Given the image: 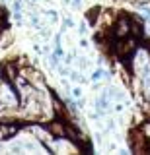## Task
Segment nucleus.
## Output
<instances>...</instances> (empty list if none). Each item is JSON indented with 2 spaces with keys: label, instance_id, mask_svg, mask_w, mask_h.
<instances>
[{
  "label": "nucleus",
  "instance_id": "1",
  "mask_svg": "<svg viewBox=\"0 0 150 155\" xmlns=\"http://www.w3.org/2000/svg\"><path fill=\"white\" fill-rule=\"evenodd\" d=\"M111 48H113V52L117 54L121 60H125L129 64V58L137 52V39H134L133 35L129 37H123V39H115V43L111 45Z\"/></svg>",
  "mask_w": 150,
  "mask_h": 155
},
{
  "label": "nucleus",
  "instance_id": "2",
  "mask_svg": "<svg viewBox=\"0 0 150 155\" xmlns=\"http://www.w3.org/2000/svg\"><path fill=\"white\" fill-rule=\"evenodd\" d=\"M148 142L150 140L140 128H133L129 132V147L134 153H148Z\"/></svg>",
  "mask_w": 150,
  "mask_h": 155
},
{
  "label": "nucleus",
  "instance_id": "3",
  "mask_svg": "<svg viewBox=\"0 0 150 155\" xmlns=\"http://www.w3.org/2000/svg\"><path fill=\"white\" fill-rule=\"evenodd\" d=\"M111 35H113V39L129 37V35H131V18L121 16L117 21L113 23V27H111Z\"/></svg>",
  "mask_w": 150,
  "mask_h": 155
},
{
  "label": "nucleus",
  "instance_id": "4",
  "mask_svg": "<svg viewBox=\"0 0 150 155\" xmlns=\"http://www.w3.org/2000/svg\"><path fill=\"white\" fill-rule=\"evenodd\" d=\"M18 74H20V70H18V64L12 60L4 62L2 66H0V76H2V81H8V84L14 85V81H16Z\"/></svg>",
  "mask_w": 150,
  "mask_h": 155
},
{
  "label": "nucleus",
  "instance_id": "5",
  "mask_svg": "<svg viewBox=\"0 0 150 155\" xmlns=\"http://www.w3.org/2000/svg\"><path fill=\"white\" fill-rule=\"evenodd\" d=\"M45 128H47L51 138H59V140L66 138V122L65 120H51V122L45 124Z\"/></svg>",
  "mask_w": 150,
  "mask_h": 155
},
{
  "label": "nucleus",
  "instance_id": "6",
  "mask_svg": "<svg viewBox=\"0 0 150 155\" xmlns=\"http://www.w3.org/2000/svg\"><path fill=\"white\" fill-rule=\"evenodd\" d=\"M22 126L16 124V122H0V142H8L10 138H14L18 132H20Z\"/></svg>",
  "mask_w": 150,
  "mask_h": 155
},
{
  "label": "nucleus",
  "instance_id": "7",
  "mask_svg": "<svg viewBox=\"0 0 150 155\" xmlns=\"http://www.w3.org/2000/svg\"><path fill=\"white\" fill-rule=\"evenodd\" d=\"M99 6H94L88 10V14H86V21H88V25H96V21L99 19Z\"/></svg>",
  "mask_w": 150,
  "mask_h": 155
},
{
  "label": "nucleus",
  "instance_id": "8",
  "mask_svg": "<svg viewBox=\"0 0 150 155\" xmlns=\"http://www.w3.org/2000/svg\"><path fill=\"white\" fill-rule=\"evenodd\" d=\"M96 109L98 110H101V113H105V110L109 109V99L107 97H98V99H96Z\"/></svg>",
  "mask_w": 150,
  "mask_h": 155
},
{
  "label": "nucleus",
  "instance_id": "9",
  "mask_svg": "<svg viewBox=\"0 0 150 155\" xmlns=\"http://www.w3.org/2000/svg\"><path fill=\"white\" fill-rule=\"evenodd\" d=\"M101 78H107V72L101 70V68H98V70L92 72V81H99Z\"/></svg>",
  "mask_w": 150,
  "mask_h": 155
},
{
  "label": "nucleus",
  "instance_id": "10",
  "mask_svg": "<svg viewBox=\"0 0 150 155\" xmlns=\"http://www.w3.org/2000/svg\"><path fill=\"white\" fill-rule=\"evenodd\" d=\"M78 66H80V70H88V68H90L88 58H86V56H78Z\"/></svg>",
  "mask_w": 150,
  "mask_h": 155
},
{
  "label": "nucleus",
  "instance_id": "11",
  "mask_svg": "<svg viewBox=\"0 0 150 155\" xmlns=\"http://www.w3.org/2000/svg\"><path fill=\"white\" fill-rule=\"evenodd\" d=\"M10 151L12 153H22V151H26V149H23V143H10Z\"/></svg>",
  "mask_w": 150,
  "mask_h": 155
},
{
  "label": "nucleus",
  "instance_id": "12",
  "mask_svg": "<svg viewBox=\"0 0 150 155\" xmlns=\"http://www.w3.org/2000/svg\"><path fill=\"white\" fill-rule=\"evenodd\" d=\"M45 14H47V18H49L51 23H57V21H59V16H57L55 10H49V12H45Z\"/></svg>",
  "mask_w": 150,
  "mask_h": 155
},
{
  "label": "nucleus",
  "instance_id": "13",
  "mask_svg": "<svg viewBox=\"0 0 150 155\" xmlns=\"http://www.w3.org/2000/svg\"><path fill=\"white\" fill-rule=\"evenodd\" d=\"M78 33H80V35H86V33H88V21H82V23H80Z\"/></svg>",
  "mask_w": 150,
  "mask_h": 155
},
{
  "label": "nucleus",
  "instance_id": "14",
  "mask_svg": "<svg viewBox=\"0 0 150 155\" xmlns=\"http://www.w3.org/2000/svg\"><path fill=\"white\" fill-rule=\"evenodd\" d=\"M72 97H74V99H80V97H82V89H80V87H74V89H72Z\"/></svg>",
  "mask_w": 150,
  "mask_h": 155
},
{
  "label": "nucleus",
  "instance_id": "15",
  "mask_svg": "<svg viewBox=\"0 0 150 155\" xmlns=\"http://www.w3.org/2000/svg\"><path fill=\"white\" fill-rule=\"evenodd\" d=\"M62 27H74V21H72L70 18H65V21H62Z\"/></svg>",
  "mask_w": 150,
  "mask_h": 155
},
{
  "label": "nucleus",
  "instance_id": "16",
  "mask_svg": "<svg viewBox=\"0 0 150 155\" xmlns=\"http://www.w3.org/2000/svg\"><path fill=\"white\" fill-rule=\"evenodd\" d=\"M53 54H55L57 58H62V56H65V52H62V48H61V47H57V48H55V52H53Z\"/></svg>",
  "mask_w": 150,
  "mask_h": 155
},
{
  "label": "nucleus",
  "instance_id": "17",
  "mask_svg": "<svg viewBox=\"0 0 150 155\" xmlns=\"http://www.w3.org/2000/svg\"><path fill=\"white\" fill-rule=\"evenodd\" d=\"M22 10V0H14V12H20Z\"/></svg>",
  "mask_w": 150,
  "mask_h": 155
},
{
  "label": "nucleus",
  "instance_id": "18",
  "mask_svg": "<svg viewBox=\"0 0 150 155\" xmlns=\"http://www.w3.org/2000/svg\"><path fill=\"white\" fill-rule=\"evenodd\" d=\"M142 14H144V19H146V21H150V8H144Z\"/></svg>",
  "mask_w": 150,
  "mask_h": 155
},
{
  "label": "nucleus",
  "instance_id": "19",
  "mask_svg": "<svg viewBox=\"0 0 150 155\" xmlns=\"http://www.w3.org/2000/svg\"><path fill=\"white\" fill-rule=\"evenodd\" d=\"M80 47H82V48H88L90 45H88V41H86V39H82V41H80Z\"/></svg>",
  "mask_w": 150,
  "mask_h": 155
},
{
  "label": "nucleus",
  "instance_id": "20",
  "mask_svg": "<svg viewBox=\"0 0 150 155\" xmlns=\"http://www.w3.org/2000/svg\"><path fill=\"white\" fill-rule=\"evenodd\" d=\"M62 2H65V4H68V2H70V0H62Z\"/></svg>",
  "mask_w": 150,
  "mask_h": 155
}]
</instances>
